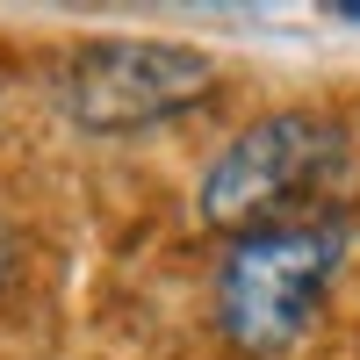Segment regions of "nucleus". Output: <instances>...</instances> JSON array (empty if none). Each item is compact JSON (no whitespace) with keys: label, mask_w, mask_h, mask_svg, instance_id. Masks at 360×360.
I'll use <instances>...</instances> for the list:
<instances>
[{"label":"nucleus","mask_w":360,"mask_h":360,"mask_svg":"<svg viewBox=\"0 0 360 360\" xmlns=\"http://www.w3.org/2000/svg\"><path fill=\"white\" fill-rule=\"evenodd\" d=\"M353 166L346 123L317 108H274L245 123L195 180V217L209 231L252 238L274 224H310L324 217V202L339 195V180Z\"/></svg>","instance_id":"f257e3e1"},{"label":"nucleus","mask_w":360,"mask_h":360,"mask_svg":"<svg viewBox=\"0 0 360 360\" xmlns=\"http://www.w3.org/2000/svg\"><path fill=\"white\" fill-rule=\"evenodd\" d=\"M346 259V224L310 217V224H274L252 238H231L217 259V324L238 353H281L310 332L324 288L339 281Z\"/></svg>","instance_id":"f03ea898"},{"label":"nucleus","mask_w":360,"mask_h":360,"mask_svg":"<svg viewBox=\"0 0 360 360\" xmlns=\"http://www.w3.org/2000/svg\"><path fill=\"white\" fill-rule=\"evenodd\" d=\"M217 94V58L173 37H108L79 44L58 72V108L86 137H137L195 115Z\"/></svg>","instance_id":"7ed1b4c3"},{"label":"nucleus","mask_w":360,"mask_h":360,"mask_svg":"<svg viewBox=\"0 0 360 360\" xmlns=\"http://www.w3.org/2000/svg\"><path fill=\"white\" fill-rule=\"evenodd\" d=\"M15 266H22V238H15V224H0V288L15 281Z\"/></svg>","instance_id":"20e7f679"},{"label":"nucleus","mask_w":360,"mask_h":360,"mask_svg":"<svg viewBox=\"0 0 360 360\" xmlns=\"http://www.w3.org/2000/svg\"><path fill=\"white\" fill-rule=\"evenodd\" d=\"M346 15H353V22H360V8H346Z\"/></svg>","instance_id":"39448f33"}]
</instances>
